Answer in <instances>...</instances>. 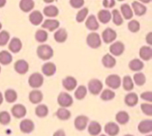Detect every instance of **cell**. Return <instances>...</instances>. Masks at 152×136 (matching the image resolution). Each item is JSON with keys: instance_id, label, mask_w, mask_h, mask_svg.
<instances>
[{"instance_id": "obj_11", "label": "cell", "mask_w": 152, "mask_h": 136, "mask_svg": "<svg viewBox=\"0 0 152 136\" xmlns=\"http://www.w3.org/2000/svg\"><path fill=\"white\" fill-rule=\"evenodd\" d=\"M88 122V118L86 115H79L74 120V126L77 129L80 131L86 129L87 127Z\"/></svg>"}, {"instance_id": "obj_19", "label": "cell", "mask_w": 152, "mask_h": 136, "mask_svg": "<svg viewBox=\"0 0 152 136\" xmlns=\"http://www.w3.org/2000/svg\"><path fill=\"white\" fill-rule=\"evenodd\" d=\"M29 21L32 25H40L43 21V16L39 10H34L31 12V14L29 15Z\"/></svg>"}, {"instance_id": "obj_21", "label": "cell", "mask_w": 152, "mask_h": 136, "mask_svg": "<svg viewBox=\"0 0 152 136\" xmlns=\"http://www.w3.org/2000/svg\"><path fill=\"white\" fill-rule=\"evenodd\" d=\"M138 130L142 134L149 133L152 131V121L151 120H143L138 125Z\"/></svg>"}, {"instance_id": "obj_43", "label": "cell", "mask_w": 152, "mask_h": 136, "mask_svg": "<svg viewBox=\"0 0 152 136\" xmlns=\"http://www.w3.org/2000/svg\"><path fill=\"white\" fill-rule=\"evenodd\" d=\"M115 95L116 94L114 91H112L111 90H109V89H106V90H104L102 92L100 98L102 101H111L112 99H114L115 98Z\"/></svg>"}, {"instance_id": "obj_28", "label": "cell", "mask_w": 152, "mask_h": 136, "mask_svg": "<svg viewBox=\"0 0 152 136\" xmlns=\"http://www.w3.org/2000/svg\"><path fill=\"white\" fill-rule=\"evenodd\" d=\"M97 17L101 23L107 24L111 21V13L108 10H101L98 13Z\"/></svg>"}, {"instance_id": "obj_36", "label": "cell", "mask_w": 152, "mask_h": 136, "mask_svg": "<svg viewBox=\"0 0 152 136\" xmlns=\"http://www.w3.org/2000/svg\"><path fill=\"white\" fill-rule=\"evenodd\" d=\"M4 99L7 103H14L17 99V93L14 90L8 89L4 92Z\"/></svg>"}, {"instance_id": "obj_5", "label": "cell", "mask_w": 152, "mask_h": 136, "mask_svg": "<svg viewBox=\"0 0 152 136\" xmlns=\"http://www.w3.org/2000/svg\"><path fill=\"white\" fill-rule=\"evenodd\" d=\"M57 102L61 107H69L72 105L74 100L71 95L65 92H62L59 93L57 98Z\"/></svg>"}, {"instance_id": "obj_10", "label": "cell", "mask_w": 152, "mask_h": 136, "mask_svg": "<svg viewBox=\"0 0 152 136\" xmlns=\"http://www.w3.org/2000/svg\"><path fill=\"white\" fill-rule=\"evenodd\" d=\"M11 113L15 118H22L25 116L27 113V109L24 105L17 103V104L13 105L11 108Z\"/></svg>"}, {"instance_id": "obj_2", "label": "cell", "mask_w": 152, "mask_h": 136, "mask_svg": "<svg viewBox=\"0 0 152 136\" xmlns=\"http://www.w3.org/2000/svg\"><path fill=\"white\" fill-rule=\"evenodd\" d=\"M44 83V77L39 72H34L28 78V84L32 88L37 89L42 87Z\"/></svg>"}, {"instance_id": "obj_23", "label": "cell", "mask_w": 152, "mask_h": 136, "mask_svg": "<svg viewBox=\"0 0 152 136\" xmlns=\"http://www.w3.org/2000/svg\"><path fill=\"white\" fill-rule=\"evenodd\" d=\"M43 99V94L41 91L38 90H32L29 93V101L34 104L39 103Z\"/></svg>"}, {"instance_id": "obj_20", "label": "cell", "mask_w": 152, "mask_h": 136, "mask_svg": "<svg viewBox=\"0 0 152 136\" xmlns=\"http://www.w3.org/2000/svg\"><path fill=\"white\" fill-rule=\"evenodd\" d=\"M86 26L88 29L92 31H95L99 29V25L96 16L94 15L89 16L87 18V20L86 21Z\"/></svg>"}, {"instance_id": "obj_22", "label": "cell", "mask_w": 152, "mask_h": 136, "mask_svg": "<svg viewBox=\"0 0 152 136\" xmlns=\"http://www.w3.org/2000/svg\"><path fill=\"white\" fill-rule=\"evenodd\" d=\"M102 63L105 67L113 68L114 67H115L116 64H117V61H116L115 58L112 55L110 54V53H107L102 57Z\"/></svg>"}, {"instance_id": "obj_40", "label": "cell", "mask_w": 152, "mask_h": 136, "mask_svg": "<svg viewBox=\"0 0 152 136\" xmlns=\"http://www.w3.org/2000/svg\"><path fill=\"white\" fill-rule=\"evenodd\" d=\"M133 81L135 84L137 86H142L145 84L146 81V77L144 75V73L140 72H137L134 74L133 77Z\"/></svg>"}, {"instance_id": "obj_58", "label": "cell", "mask_w": 152, "mask_h": 136, "mask_svg": "<svg viewBox=\"0 0 152 136\" xmlns=\"http://www.w3.org/2000/svg\"><path fill=\"white\" fill-rule=\"evenodd\" d=\"M1 27H2V25H1V22H0V30H1Z\"/></svg>"}, {"instance_id": "obj_47", "label": "cell", "mask_w": 152, "mask_h": 136, "mask_svg": "<svg viewBox=\"0 0 152 136\" xmlns=\"http://www.w3.org/2000/svg\"><path fill=\"white\" fill-rule=\"evenodd\" d=\"M10 41V33L6 30L0 32V46H4Z\"/></svg>"}, {"instance_id": "obj_9", "label": "cell", "mask_w": 152, "mask_h": 136, "mask_svg": "<svg viewBox=\"0 0 152 136\" xmlns=\"http://www.w3.org/2000/svg\"><path fill=\"white\" fill-rule=\"evenodd\" d=\"M14 69L17 73L24 75L28 72V69H29V64L24 59H19L15 62Z\"/></svg>"}, {"instance_id": "obj_38", "label": "cell", "mask_w": 152, "mask_h": 136, "mask_svg": "<svg viewBox=\"0 0 152 136\" xmlns=\"http://www.w3.org/2000/svg\"><path fill=\"white\" fill-rule=\"evenodd\" d=\"M123 89L128 92H130L133 90L134 87V83L132 77L129 75L124 76L123 79Z\"/></svg>"}, {"instance_id": "obj_39", "label": "cell", "mask_w": 152, "mask_h": 136, "mask_svg": "<svg viewBox=\"0 0 152 136\" xmlns=\"http://www.w3.org/2000/svg\"><path fill=\"white\" fill-rule=\"evenodd\" d=\"M35 113L39 118H45L48 114V108L45 104H39L36 107Z\"/></svg>"}, {"instance_id": "obj_7", "label": "cell", "mask_w": 152, "mask_h": 136, "mask_svg": "<svg viewBox=\"0 0 152 136\" xmlns=\"http://www.w3.org/2000/svg\"><path fill=\"white\" fill-rule=\"evenodd\" d=\"M117 33L114 30H113L112 28L108 27L103 30L102 33V40L106 44H110V43H112L114 40L117 38Z\"/></svg>"}, {"instance_id": "obj_45", "label": "cell", "mask_w": 152, "mask_h": 136, "mask_svg": "<svg viewBox=\"0 0 152 136\" xmlns=\"http://www.w3.org/2000/svg\"><path fill=\"white\" fill-rule=\"evenodd\" d=\"M128 28L132 33H137L140 29V24L138 21L133 19L128 24Z\"/></svg>"}, {"instance_id": "obj_18", "label": "cell", "mask_w": 152, "mask_h": 136, "mask_svg": "<svg viewBox=\"0 0 152 136\" xmlns=\"http://www.w3.org/2000/svg\"><path fill=\"white\" fill-rule=\"evenodd\" d=\"M105 132L109 136H116L120 132V127L116 123L108 122L105 126Z\"/></svg>"}, {"instance_id": "obj_42", "label": "cell", "mask_w": 152, "mask_h": 136, "mask_svg": "<svg viewBox=\"0 0 152 136\" xmlns=\"http://www.w3.org/2000/svg\"><path fill=\"white\" fill-rule=\"evenodd\" d=\"M48 34L44 30H38L35 33V38L38 42L44 43L47 41Z\"/></svg>"}, {"instance_id": "obj_61", "label": "cell", "mask_w": 152, "mask_h": 136, "mask_svg": "<svg viewBox=\"0 0 152 136\" xmlns=\"http://www.w3.org/2000/svg\"><path fill=\"white\" fill-rule=\"evenodd\" d=\"M117 1H124V0H117Z\"/></svg>"}, {"instance_id": "obj_15", "label": "cell", "mask_w": 152, "mask_h": 136, "mask_svg": "<svg viewBox=\"0 0 152 136\" xmlns=\"http://www.w3.org/2000/svg\"><path fill=\"white\" fill-rule=\"evenodd\" d=\"M56 71V66L52 62H46L42 67V72L46 76H52Z\"/></svg>"}, {"instance_id": "obj_8", "label": "cell", "mask_w": 152, "mask_h": 136, "mask_svg": "<svg viewBox=\"0 0 152 136\" xmlns=\"http://www.w3.org/2000/svg\"><path fill=\"white\" fill-rule=\"evenodd\" d=\"M109 50L110 53H111V54L113 56H121L125 50L124 44L120 41H116V42L111 44V46L109 47Z\"/></svg>"}, {"instance_id": "obj_1", "label": "cell", "mask_w": 152, "mask_h": 136, "mask_svg": "<svg viewBox=\"0 0 152 136\" xmlns=\"http://www.w3.org/2000/svg\"><path fill=\"white\" fill-rule=\"evenodd\" d=\"M37 56L43 61L51 59L53 56V48L48 44H41L37 49Z\"/></svg>"}, {"instance_id": "obj_34", "label": "cell", "mask_w": 152, "mask_h": 136, "mask_svg": "<svg viewBox=\"0 0 152 136\" xmlns=\"http://www.w3.org/2000/svg\"><path fill=\"white\" fill-rule=\"evenodd\" d=\"M43 13L48 17H56L59 14V9L54 5H48L43 10Z\"/></svg>"}, {"instance_id": "obj_53", "label": "cell", "mask_w": 152, "mask_h": 136, "mask_svg": "<svg viewBox=\"0 0 152 136\" xmlns=\"http://www.w3.org/2000/svg\"><path fill=\"white\" fill-rule=\"evenodd\" d=\"M53 136H65V133L62 129H59L53 133Z\"/></svg>"}, {"instance_id": "obj_49", "label": "cell", "mask_w": 152, "mask_h": 136, "mask_svg": "<svg viewBox=\"0 0 152 136\" xmlns=\"http://www.w3.org/2000/svg\"><path fill=\"white\" fill-rule=\"evenodd\" d=\"M85 4L84 0H70V4L74 8H81Z\"/></svg>"}, {"instance_id": "obj_56", "label": "cell", "mask_w": 152, "mask_h": 136, "mask_svg": "<svg viewBox=\"0 0 152 136\" xmlns=\"http://www.w3.org/2000/svg\"><path fill=\"white\" fill-rule=\"evenodd\" d=\"M140 1V2H142V3H149V2H151V0H139Z\"/></svg>"}, {"instance_id": "obj_44", "label": "cell", "mask_w": 152, "mask_h": 136, "mask_svg": "<svg viewBox=\"0 0 152 136\" xmlns=\"http://www.w3.org/2000/svg\"><path fill=\"white\" fill-rule=\"evenodd\" d=\"M88 14V9L87 7H84V8L81 9L80 11L77 13V16H76V20L77 22H83L86 20L87 15Z\"/></svg>"}, {"instance_id": "obj_6", "label": "cell", "mask_w": 152, "mask_h": 136, "mask_svg": "<svg viewBox=\"0 0 152 136\" xmlns=\"http://www.w3.org/2000/svg\"><path fill=\"white\" fill-rule=\"evenodd\" d=\"M105 84L111 89H118L122 84V79L117 74L109 75L105 79Z\"/></svg>"}, {"instance_id": "obj_12", "label": "cell", "mask_w": 152, "mask_h": 136, "mask_svg": "<svg viewBox=\"0 0 152 136\" xmlns=\"http://www.w3.org/2000/svg\"><path fill=\"white\" fill-rule=\"evenodd\" d=\"M62 86L68 91H73L77 86V81L74 77L67 76L62 80Z\"/></svg>"}, {"instance_id": "obj_30", "label": "cell", "mask_w": 152, "mask_h": 136, "mask_svg": "<svg viewBox=\"0 0 152 136\" xmlns=\"http://www.w3.org/2000/svg\"><path fill=\"white\" fill-rule=\"evenodd\" d=\"M129 67L131 70L135 71V72H139L141 69H143L144 63L138 59H132L129 64Z\"/></svg>"}, {"instance_id": "obj_24", "label": "cell", "mask_w": 152, "mask_h": 136, "mask_svg": "<svg viewBox=\"0 0 152 136\" xmlns=\"http://www.w3.org/2000/svg\"><path fill=\"white\" fill-rule=\"evenodd\" d=\"M101 130H102V127L100 124L95 121H91L88 127V131L89 134L92 136L98 135L101 132Z\"/></svg>"}, {"instance_id": "obj_52", "label": "cell", "mask_w": 152, "mask_h": 136, "mask_svg": "<svg viewBox=\"0 0 152 136\" xmlns=\"http://www.w3.org/2000/svg\"><path fill=\"white\" fill-rule=\"evenodd\" d=\"M145 40H146V42L148 43L149 45H151L152 44V33L149 32L148 33V35L145 37Z\"/></svg>"}, {"instance_id": "obj_14", "label": "cell", "mask_w": 152, "mask_h": 136, "mask_svg": "<svg viewBox=\"0 0 152 136\" xmlns=\"http://www.w3.org/2000/svg\"><path fill=\"white\" fill-rule=\"evenodd\" d=\"M22 47V41L19 39V38H11V40L10 41L8 44V48L10 50V52L13 53H19L21 50Z\"/></svg>"}, {"instance_id": "obj_31", "label": "cell", "mask_w": 152, "mask_h": 136, "mask_svg": "<svg viewBox=\"0 0 152 136\" xmlns=\"http://www.w3.org/2000/svg\"><path fill=\"white\" fill-rule=\"evenodd\" d=\"M13 61V56L10 52L7 50H2L0 52V64L3 65H7Z\"/></svg>"}, {"instance_id": "obj_26", "label": "cell", "mask_w": 152, "mask_h": 136, "mask_svg": "<svg viewBox=\"0 0 152 136\" xmlns=\"http://www.w3.org/2000/svg\"><path fill=\"white\" fill-rule=\"evenodd\" d=\"M139 97L135 93H129L125 97V103L129 106H134L137 104Z\"/></svg>"}, {"instance_id": "obj_27", "label": "cell", "mask_w": 152, "mask_h": 136, "mask_svg": "<svg viewBox=\"0 0 152 136\" xmlns=\"http://www.w3.org/2000/svg\"><path fill=\"white\" fill-rule=\"evenodd\" d=\"M54 39L56 42L58 43H63L68 38V33H67L66 30L64 29V28H60V29L57 30L55 32L54 35Z\"/></svg>"}, {"instance_id": "obj_57", "label": "cell", "mask_w": 152, "mask_h": 136, "mask_svg": "<svg viewBox=\"0 0 152 136\" xmlns=\"http://www.w3.org/2000/svg\"><path fill=\"white\" fill-rule=\"evenodd\" d=\"M45 3H52L55 1V0H43Z\"/></svg>"}, {"instance_id": "obj_13", "label": "cell", "mask_w": 152, "mask_h": 136, "mask_svg": "<svg viewBox=\"0 0 152 136\" xmlns=\"http://www.w3.org/2000/svg\"><path fill=\"white\" fill-rule=\"evenodd\" d=\"M19 128L23 133H31L34 129V124L31 120L24 119L20 122Z\"/></svg>"}, {"instance_id": "obj_63", "label": "cell", "mask_w": 152, "mask_h": 136, "mask_svg": "<svg viewBox=\"0 0 152 136\" xmlns=\"http://www.w3.org/2000/svg\"><path fill=\"white\" fill-rule=\"evenodd\" d=\"M0 72H1V67H0Z\"/></svg>"}, {"instance_id": "obj_25", "label": "cell", "mask_w": 152, "mask_h": 136, "mask_svg": "<svg viewBox=\"0 0 152 136\" xmlns=\"http://www.w3.org/2000/svg\"><path fill=\"white\" fill-rule=\"evenodd\" d=\"M140 57L144 61H149L152 58V49L148 46H142L140 49Z\"/></svg>"}, {"instance_id": "obj_54", "label": "cell", "mask_w": 152, "mask_h": 136, "mask_svg": "<svg viewBox=\"0 0 152 136\" xmlns=\"http://www.w3.org/2000/svg\"><path fill=\"white\" fill-rule=\"evenodd\" d=\"M6 4V0H0V7H3Z\"/></svg>"}, {"instance_id": "obj_55", "label": "cell", "mask_w": 152, "mask_h": 136, "mask_svg": "<svg viewBox=\"0 0 152 136\" xmlns=\"http://www.w3.org/2000/svg\"><path fill=\"white\" fill-rule=\"evenodd\" d=\"M3 100H4V97H3L2 93H1V92H0V105H1V103H2Z\"/></svg>"}, {"instance_id": "obj_59", "label": "cell", "mask_w": 152, "mask_h": 136, "mask_svg": "<svg viewBox=\"0 0 152 136\" xmlns=\"http://www.w3.org/2000/svg\"><path fill=\"white\" fill-rule=\"evenodd\" d=\"M124 136H134V135H126Z\"/></svg>"}, {"instance_id": "obj_37", "label": "cell", "mask_w": 152, "mask_h": 136, "mask_svg": "<svg viewBox=\"0 0 152 136\" xmlns=\"http://www.w3.org/2000/svg\"><path fill=\"white\" fill-rule=\"evenodd\" d=\"M87 92L88 90L86 86L80 85L76 89L75 92H74V96L77 100H83L86 98Z\"/></svg>"}, {"instance_id": "obj_4", "label": "cell", "mask_w": 152, "mask_h": 136, "mask_svg": "<svg viewBox=\"0 0 152 136\" xmlns=\"http://www.w3.org/2000/svg\"><path fill=\"white\" fill-rule=\"evenodd\" d=\"M88 88L89 92L91 93L92 95H99V93L102 92V88H103V84H102V81L96 78H93V79L90 80L88 84Z\"/></svg>"}, {"instance_id": "obj_41", "label": "cell", "mask_w": 152, "mask_h": 136, "mask_svg": "<svg viewBox=\"0 0 152 136\" xmlns=\"http://www.w3.org/2000/svg\"><path fill=\"white\" fill-rule=\"evenodd\" d=\"M111 18H112L113 22L114 23V25H116L117 26H120L123 23V16L117 9L113 10L112 13H111Z\"/></svg>"}, {"instance_id": "obj_17", "label": "cell", "mask_w": 152, "mask_h": 136, "mask_svg": "<svg viewBox=\"0 0 152 136\" xmlns=\"http://www.w3.org/2000/svg\"><path fill=\"white\" fill-rule=\"evenodd\" d=\"M59 27V22L56 19H46L42 25V27L48 30L54 31Z\"/></svg>"}, {"instance_id": "obj_50", "label": "cell", "mask_w": 152, "mask_h": 136, "mask_svg": "<svg viewBox=\"0 0 152 136\" xmlns=\"http://www.w3.org/2000/svg\"><path fill=\"white\" fill-rule=\"evenodd\" d=\"M140 97L142 100H145L146 101L150 102V103L152 101V93L151 91L144 92L140 95Z\"/></svg>"}, {"instance_id": "obj_51", "label": "cell", "mask_w": 152, "mask_h": 136, "mask_svg": "<svg viewBox=\"0 0 152 136\" xmlns=\"http://www.w3.org/2000/svg\"><path fill=\"white\" fill-rule=\"evenodd\" d=\"M115 0H103L102 1V4L105 8H111L115 5Z\"/></svg>"}, {"instance_id": "obj_32", "label": "cell", "mask_w": 152, "mask_h": 136, "mask_svg": "<svg viewBox=\"0 0 152 136\" xmlns=\"http://www.w3.org/2000/svg\"><path fill=\"white\" fill-rule=\"evenodd\" d=\"M120 9H121L122 15H123L125 19H127V20L132 19L134 16V13L130 5H129L128 4H123L120 7Z\"/></svg>"}, {"instance_id": "obj_35", "label": "cell", "mask_w": 152, "mask_h": 136, "mask_svg": "<svg viewBox=\"0 0 152 136\" xmlns=\"http://www.w3.org/2000/svg\"><path fill=\"white\" fill-rule=\"evenodd\" d=\"M116 121L120 124H126L129 121V115L126 111H120L116 115Z\"/></svg>"}, {"instance_id": "obj_46", "label": "cell", "mask_w": 152, "mask_h": 136, "mask_svg": "<svg viewBox=\"0 0 152 136\" xmlns=\"http://www.w3.org/2000/svg\"><path fill=\"white\" fill-rule=\"evenodd\" d=\"M10 121V113L7 111L0 112V124L2 125H7Z\"/></svg>"}, {"instance_id": "obj_48", "label": "cell", "mask_w": 152, "mask_h": 136, "mask_svg": "<svg viewBox=\"0 0 152 136\" xmlns=\"http://www.w3.org/2000/svg\"><path fill=\"white\" fill-rule=\"evenodd\" d=\"M141 109L142 112L148 116L152 115V104L151 103H142L141 104Z\"/></svg>"}, {"instance_id": "obj_60", "label": "cell", "mask_w": 152, "mask_h": 136, "mask_svg": "<svg viewBox=\"0 0 152 136\" xmlns=\"http://www.w3.org/2000/svg\"><path fill=\"white\" fill-rule=\"evenodd\" d=\"M99 136H107V135H99Z\"/></svg>"}, {"instance_id": "obj_62", "label": "cell", "mask_w": 152, "mask_h": 136, "mask_svg": "<svg viewBox=\"0 0 152 136\" xmlns=\"http://www.w3.org/2000/svg\"><path fill=\"white\" fill-rule=\"evenodd\" d=\"M147 136H152L151 135H147Z\"/></svg>"}, {"instance_id": "obj_29", "label": "cell", "mask_w": 152, "mask_h": 136, "mask_svg": "<svg viewBox=\"0 0 152 136\" xmlns=\"http://www.w3.org/2000/svg\"><path fill=\"white\" fill-rule=\"evenodd\" d=\"M34 7V0H21L19 1V8L25 13L31 11Z\"/></svg>"}, {"instance_id": "obj_33", "label": "cell", "mask_w": 152, "mask_h": 136, "mask_svg": "<svg viewBox=\"0 0 152 136\" xmlns=\"http://www.w3.org/2000/svg\"><path fill=\"white\" fill-rule=\"evenodd\" d=\"M56 115L59 120L62 121H66L71 118V113L68 109H67L65 107H60L57 109L56 112Z\"/></svg>"}, {"instance_id": "obj_16", "label": "cell", "mask_w": 152, "mask_h": 136, "mask_svg": "<svg viewBox=\"0 0 152 136\" xmlns=\"http://www.w3.org/2000/svg\"><path fill=\"white\" fill-rule=\"evenodd\" d=\"M132 10L133 13H134L137 16H143L146 13L147 8L143 4L140 3V1H134L132 2Z\"/></svg>"}, {"instance_id": "obj_3", "label": "cell", "mask_w": 152, "mask_h": 136, "mask_svg": "<svg viewBox=\"0 0 152 136\" xmlns=\"http://www.w3.org/2000/svg\"><path fill=\"white\" fill-rule=\"evenodd\" d=\"M86 42L87 44L93 49H96L99 47L102 44V41H101L100 35L97 33H91L88 35L87 38H86Z\"/></svg>"}]
</instances>
